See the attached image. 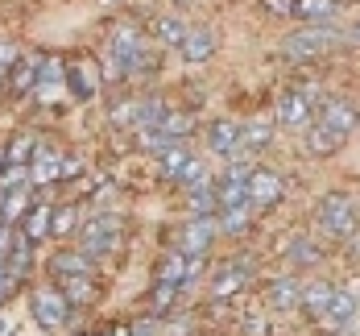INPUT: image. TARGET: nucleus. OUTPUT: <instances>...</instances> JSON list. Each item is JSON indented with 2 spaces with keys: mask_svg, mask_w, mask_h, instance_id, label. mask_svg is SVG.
<instances>
[{
  "mask_svg": "<svg viewBox=\"0 0 360 336\" xmlns=\"http://www.w3.org/2000/svg\"><path fill=\"white\" fill-rule=\"evenodd\" d=\"M319 232L331 241H348L356 232V204L348 195H323L319 204Z\"/></svg>",
  "mask_w": 360,
  "mask_h": 336,
  "instance_id": "obj_1",
  "label": "nucleus"
},
{
  "mask_svg": "<svg viewBox=\"0 0 360 336\" xmlns=\"http://www.w3.org/2000/svg\"><path fill=\"white\" fill-rule=\"evenodd\" d=\"M335 42H340V34H335L331 25H302L298 34L286 37V46H282V50H286L290 58H298V63H302V58H319V54H327Z\"/></svg>",
  "mask_w": 360,
  "mask_h": 336,
  "instance_id": "obj_2",
  "label": "nucleus"
},
{
  "mask_svg": "<svg viewBox=\"0 0 360 336\" xmlns=\"http://www.w3.org/2000/svg\"><path fill=\"white\" fill-rule=\"evenodd\" d=\"M219 237L216 220H207V216H191L186 224L174 228V249L186 254V258H203L207 249H212V241Z\"/></svg>",
  "mask_w": 360,
  "mask_h": 336,
  "instance_id": "obj_3",
  "label": "nucleus"
},
{
  "mask_svg": "<svg viewBox=\"0 0 360 336\" xmlns=\"http://www.w3.org/2000/svg\"><path fill=\"white\" fill-rule=\"evenodd\" d=\"M34 320L46 328V332H63L67 328V320H71V303L63 299V291L58 287H41V291H34Z\"/></svg>",
  "mask_w": 360,
  "mask_h": 336,
  "instance_id": "obj_4",
  "label": "nucleus"
},
{
  "mask_svg": "<svg viewBox=\"0 0 360 336\" xmlns=\"http://www.w3.org/2000/svg\"><path fill=\"white\" fill-rule=\"evenodd\" d=\"M120 228H124V224L116 220V216H100V220L83 224V249H79V254H87L91 261L108 258L112 249L120 245Z\"/></svg>",
  "mask_w": 360,
  "mask_h": 336,
  "instance_id": "obj_5",
  "label": "nucleus"
},
{
  "mask_svg": "<svg viewBox=\"0 0 360 336\" xmlns=\"http://www.w3.org/2000/svg\"><path fill=\"white\" fill-rule=\"evenodd\" d=\"M249 162H228V170L216 183V204L219 208H249Z\"/></svg>",
  "mask_w": 360,
  "mask_h": 336,
  "instance_id": "obj_6",
  "label": "nucleus"
},
{
  "mask_svg": "<svg viewBox=\"0 0 360 336\" xmlns=\"http://www.w3.org/2000/svg\"><path fill=\"white\" fill-rule=\"evenodd\" d=\"M319 125L331 129V133H340V137H348V133L360 125L356 100H348V96H327L323 104H319Z\"/></svg>",
  "mask_w": 360,
  "mask_h": 336,
  "instance_id": "obj_7",
  "label": "nucleus"
},
{
  "mask_svg": "<svg viewBox=\"0 0 360 336\" xmlns=\"http://www.w3.org/2000/svg\"><path fill=\"white\" fill-rule=\"evenodd\" d=\"M112 58L120 71H137L145 67V37L137 25H116V37H112Z\"/></svg>",
  "mask_w": 360,
  "mask_h": 336,
  "instance_id": "obj_8",
  "label": "nucleus"
},
{
  "mask_svg": "<svg viewBox=\"0 0 360 336\" xmlns=\"http://www.w3.org/2000/svg\"><path fill=\"white\" fill-rule=\"evenodd\" d=\"M311 116H315V87H294V92H286V96L278 100V120H282L286 129L311 125Z\"/></svg>",
  "mask_w": 360,
  "mask_h": 336,
  "instance_id": "obj_9",
  "label": "nucleus"
},
{
  "mask_svg": "<svg viewBox=\"0 0 360 336\" xmlns=\"http://www.w3.org/2000/svg\"><path fill=\"white\" fill-rule=\"evenodd\" d=\"M282 199V175L269 166H252L249 170V208H274Z\"/></svg>",
  "mask_w": 360,
  "mask_h": 336,
  "instance_id": "obj_10",
  "label": "nucleus"
},
{
  "mask_svg": "<svg viewBox=\"0 0 360 336\" xmlns=\"http://www.w3.org/2000/svg\"><path fill=\"white\" fill-rule=\"evenodd\" d=\"M252 282V261L240 258V261H228V266H219L216 282H212V295L216 299H228V295H240L245 287Z\"/></svg>",
  "mask_w": 360,
  "mask_h": 336,
  "instance_id": "obj_11",
  "label": "nucleus"
},
{
  "mask_svg": "<svg viewBox=\"0 0 360 336\" xmlns=\"http://www.w3.org/2000/svg\"><path fill=\"white\" fill-rule=\"evenodd\" d=\"M207 146H212V154H219V158H240L245 154V142H240V125L236 120H216V125H207Z\"/></svg>",
  "mask_w": 360,
  "mask_h": 336,
  "instance_id": "obj_12",
  "label": "nucleus"
},
{
  "mask_svg": "<svg viewBox=\"0 0 360 336\" xmlns=\"http://www.w3.org/2000/svg\"><path fill=\"white\" fill-rule=\"evenodd\" d=\"M352 316H356V299L348 295V291H335L331 303L323 307V316H319V324H323L327 332H340V328L352 324Z\"/></svg>",
  "mask_w": 360,
  "mask_h": 336,
  "instance_id": "obj_13",
  "label": "nucleus"
},
{
  "mask_svg": "<svg viewBox=\"0 0 360 336\" xmlns=\"http://www.w3.org/2000/svg\"><path fill=\"white\" fill-rule=\"evenodd\" d=\"M54 179H63V154L37 149L34 162H30V187H46V183H54Z\"/></svg>",
  "mask_w": 360,
  "mask_h": 336,
  "instance_id": "obj_14",
  "label": "nucleus"
},
{
  "mask_svg": "<svg viewBox=\"0 0 360 336\" xmlns=\"http://www.w3.org/2000/svg\"><path fill=\"white\" fill-rule=\"evenodd\" d=\"M265 303L274 307V311H290V307H298L302 303V282L298 278H274L269 282V291H265Z\"/></svg>",
  "mask_w": 360,
  "mask_h": 336,
  "instance_id": "obj_15",
  "label": "nucleus"
},
{
  "mask_svg": "<svg viewBox=\"0 0 360 336\" xmlns=\"http://www.w3.org/2000/svg\"><path fill=\"white\" fill-rule=\"evenodd\" d=\"M179 50H182L186 63H207V58L216 54V34H212V30H186Z\"/></svg>",
  "mask_w": 360,
  "mask_h": 336,
  "instance_id": "obj_16",
  "label": "nucleus"
},
{
  "mask_svg": "<svg viewBox=\"0 0 360 336\" xmlns=\"http://www.w3.org/2000/svg\"><path fill=\"white\" fill-rule=\"evenodd\" d=\"M340 13V0H294V17L307 25H327Z\"/></svg>",
  "mask_w": 360,
  "mask_h": 336,
  "instance_id": "obj_17",
  "label": "nucleus"
},
{
  "mask_svg": "<svg viewBox=\"0 0 360 336\" xmlns=\"http://www.w3.org/2000/svg\"><path fill=\"white\" fill-rule=\"evenodd\" d=\"M58 291H63V299H67L71 307H87L91 295H96V282H91L87 274H67V278H58Z\"/></svg>",
  "mask_w": 360,
  "mask_h": 336,
  "instance_id": "obj_18",
  "label": "nucleus"
},
{
  "mask_svg": "<svg viewBox=\"0 0 360 336\" xmlns=\"http://www.w3.org/2000/svg\"><path fill=\"white\" fill-rule=\"evenodd\" d=\"M50 220H54V204H34L21 220V232L30 241H41V237H50Z\"/></svg>",
  "mask_w": 360,
  "mask_h": 336,
  "instance_id": "obj_19",
  "label": "nucleus"
},
{
  "mask_svg": "<svg viewBox=\"0 0 360 336\" xmlns=\"http://www.w3.org/2000/svg\"><path fill=\"white\" fill-rule=\"evenodd\" d=\"M340 146H344V137H340V133L323 129L319 120H315V125H307V149H311L315 158H327V154H335Z\"/></svg>",
  "mask_w": 360,
  "mask_h": 336,
  "instance_id": "obj_20",
  "label": "nucleus"
},
{
  "mask_svg": "<svg viewBox=\"0 0 360 336\" xmlns=\"http://www.w3.org/2000/svg\"><path fill=\"white\" fill-rule=\"evenodd\" d=\"M331 295H335V287L323 282V278H319V282H302V303H298V307L311 311V316H323V307L331 303Z\"/></svg>",
  "mask_w": 360,
  "mask_h": 336,
  "instance_id": "obj_21",
  "label": "nucleus"
},
{
  "mask_svg": "<svg viewBox=\"0 0 360 336\" xmlns=\"http://www.w3.org/2000/svg\"><path fill=\"white\" fill-rule=\"evenodd\" d=\"M50 270H54V278H67V274H96V261L87 258V254H58V258L50 261Z\"/></svg>",
  "mask_w": 360,
  "mask_h": 336,
  "instance_id": "obj_22",
  "label": "nucleus"
},
{
  "mask_svg": "<svg viewBox=\"0 0 360 336\" xmlns=\"http://www.w3.org/2000/svg\"><path fill=\"white\" fill-rule=\"evenodd\" d=\"M30 199H34V187H17V191H8V199H4V216H0V220L8 224V228H13L17 220H25V212L34 208Z\"/></svg>",
  "mask_w": 360,
  "mask_h": 336,
  "instance_id": "obj_23",
  "label": "nucleus"
},
{
  "mask_svg": "<svg viewBox=\"0 0 360 336\" xmlns=\"http://www.w3.org/2000/svg\"><path fill=\"white\" fill-rule=\"evenodd\" d=\"M34 154H37L34 133H17V137L4 146V158H8V166H30V162H34Z\"/></svg>",
  "mask_w": 360,
  "mask_h": 336,
  "instance_id": "obj_24",
  "label": "nucleus"
},
{
  "mask_svg": "<svg viewBox=\"0 0 360 336\" xmlns=\"http://www.w3.org/2000/svg\"><path fill=\"white\" fill-rule=\"evenodd\" d=\"M37 87V63H13V71H8V92L13 96H25V92H34Z\"/></svg>",
  "mask_w": 360,
  "mask_h": 336,
  "instance_id": "obj_25",
  "label": "nucleus"
},
{
  "mask_svg": "<svg viewBox=\"0 0 360 336\" xmlns=\"http://www.w3.org/2000/svg\"><path fill=\"white\" fill-rule=\"evenodd\" d=\"M191 216H212L219 204H216V187L212 183H199V187H191Z\"/></svg>",
  "mask_w": 360,
  "mask_h": 336,
  "instance_id": "obj_26",
  "label": "nucleus"
},
{
  "mask_svg": "<svg viewBox=\"0 0 360 336\" xmlns=\"http://www.w3.org/2000/svg\"><path fill=\"white\" fill-rule=\"evenodd\" d=\"M240 142H245V154L249 149H261L274 142V129H269V120H249V125H240Z\"/></svg>",
  "mask_w": 360,
  "mask_h": 336,
  "instance_id": "obj_27",
  "label": "nucleus"
},
{
  "mask_svg": "<svg viewBox=\"0 0 360 336\" xmlns=\"http://www.w3.org/2000/svg\"><path fill=\"white\" fill-rule=\"evenodd\" d=\"M286 258L298 261V270H302V266H315V261H319V245H315L311 237H294L286 245Z\"/></svg>",
  "mask_w": 360,
  "mask_h": 336,
  "instance_id": "obj_28",
  "label": "nucleus"
},
{
  "mask_svg": "<svg viewBox=\"0 0 360 336\" xmlns=\"http://www.w3.org/2000/svg\"><path fill=\"white\" fill-rule=\"evenodd\" d=\"M79 228V208L67 204V208H54V220H50V237H71Z\"/></svg>",
  "mask_w": 360,
  "mask_h": 336,
  "instance_id": "obj_29",
  "label": "nucleus"
},
{
  "mask_svg": "<svg viewBox=\"0 0 360 336\" xmlns=\"http://www.w3.org/2000/svg\"><path fill=\"white\" fill-rule=\"evenodd\" d=\"M153 34H158V42H166V46H182V34H186V25H182L179 17H158Z\"/></svg>",
  "mask_w": 360,
  "mask_h": 336,
  "instance_id": "obj_30",
  "label": "nucleus"
},
{
  "mask_svg": "<svg viewBox=\"0 0 360 336\" xmlns=\"http://www.w3.org/2000/svg\"><path fill=\"white\" fill-rule=\"evenodd\" d=\"M219 232H245L249 228V208H219Z\"/></svg>",
  "mask_w": 360,
  "mask_h": 336,
  "instance_id": "obj_31",
  "label": "nucleus"
},
{
  "mask_svg": "<svg viewBox=\"0 0 360 336\" xmlns=\"http://www.w3.org/2000/svg\"><path fill=\"white\" fill-rule=\"evenodd\" d=\"M174 179H179V183H186V187H199V183H207V166H203L199 158H186V166H182Z\"/></svg>",
  "mask_w": 360,
  "mask_h": 336,
  "instance_id": "obj_32",
  "label": "nucleus"
},
{
  "mask_svg": "<svg viewBox=\"0 0 360 336\" xmlns=\"http://www.w3.org/2000/svg\"><path fill=\"white\" fill-rule=\"evenodd\" d=\"M17 187H30V166H4L0 170V191H17Z\"/></svg>",
  "mask_w": 360,
  "mask_h": 336,
  "instance_id": "obj_33",
  "label": "nucleus"
},
{
  "mask_svg": "<svg viewBox=\"0 0 360 336\" xmlns=\"http://www.w3.org/2000/svg\"><path fill=\"white\" fill-rule=\"evenodd\" d=\"M158 158H162V170H166V175H179L182 166H186V158H191V154H186V146H170L166 149V154H158Z\"/></svg>",
  "mask_w": 360,
  "mask_h": 336,
  "instance_id": "obj_34",
  "label": "nucleus"
},
{
  "mask_svg": "<svg viewBox=\"0 0 360 336\" xmlns=\"http://www.w3.org/2000/svg\"><path fill=\"white\" fill-rule=\"evenodd\" d=\"M174 295H179L174 282H158V287H153V307H158V311H170V307H174Z\"/></svg>",
  "mask_w": 360,
  "mask_h": 336,
  "instance_id": "obj_35",
  "label": "nucleus"
},
{
  "mask_svg": "<svg viewBox=\"0 0 360 336\" xmlns=\"http://www.w3.org/2000/svg\"><path fill=\"white\" fill-rule=\"evenodd\" d=\"M67 79H71L75 96H91V75H87V67H79V71H67Z\"/></svg>",
  "mask_w": 360,
  "mask_h": 336,
  "instance_id": "obj_36",
  "label": "nucleus"
},
{
  "mask_svg": "<svg viewBox=\"0 0 360 336\" xmlns=\"http://www.w3.org/2000/svg\"><path fill=\"white\" fill-rule=\"evenodd\" d=\"M261 8L269 17H294V0H261Z\"/></svg>",
  "mask_w": 360,
  "mask_h": 336,
  "instance_id": "obj_37",
  "label": "nucleus"
},
{
  "mask_svg": "<svg viewBox=\"0 0 360 336\" xmlns=\"http://www.w3.org/2000/svg\"><path fill=\"white\" fill-rule=\"evenodd\" d=\"M17 287H21V278H13V274H8V266H4V270H0V303H8Z\"/></svg>",
  "mask_w": 360,
  "mask_h": 336,
  "instance_id": "obj_38",
  "label": "nucleus"
},
{
  "mask_svg": "<svg viewBox=\"0 0 360 336\" xmlns=\"http://www.w3.org/2000/svg\"><path fill=\"white\" fill-rule=\"evenodd\" d=\"M13 63H17V46L0 42V75H4V71H13Z\"/></svg>",
  "mask_w": 360,
  "mask_h": 336,
  "instance_id": "obj_39",
  "label": "nucleus"
},
{
  "mask_svg": "<svg viewBox=\"0 0 360 336\" xmlns=\"http://www.w3.org/2000/svg\"><path fill=\"white\" fill-rule=\"evenodd\" d=\"M153 328L149 324H133V328H112V332H104V336H149Z\"/></svg>",
  "mask_w": 360,
  "mask_h": 336,
  "instance_id": "obj_40",
  "label": "nucleus"
},
{
  "mask_svg": "<svg viewBox=\"0 0 360 336\" xmlns=\"http://www.w3.org/2000/svg\"><path fill=\"white\" fill-rule=\"evenodd\" d=\"M4 199H8V191H0V216H4Z\"/></svg>",
  "mask_w": 360,
  "mask_h": 336,
  "instance_id": "obj_41",
  "label": "nucleus"
},
{
  "mask_svg": "<svg viewBox=\"0 0 360 336\" xmlns=\"http://www.w3.org/2000/svg\"><path fill=\"white\" fill-rule=\"evenodd\" d=\"M4 166H8V158H4V146H0V170H4Z\"/></svg>",
  "mask_w": 360,
  "mask_h": 336,
  "instance_id": "obj_42",
  "label": "nucleus"
},
{
  "mask_svg": "<svg viewBox=\"0 0 360 336\" xmlns=\"http://www.w3.org/2000/svg\"><path fill=\"white\" fill-rule=\"evenodd\" d=\"M352 37H356V42H360V21H356V25H352Z\"/></svg>",
  "mask_w": 360,
  "mask_h": 336,
  "instance_id": "obj_43",
  "label": "nucleus"
},
{
  "mask_svg": "<svg viewBox=\"0 0 360 336\" xmlns=\"http://www.w3.org/2000/svg\"><path fill=\"white\" fill-rule=\"evenodd\" d=\"M179 4H186V0H179Z\"/></svg>",
  "mask_w": 360,
  "mask_h": 336,
  "instance_id": "obj_44",
  "label": "nucleus"
}]
</instances>
